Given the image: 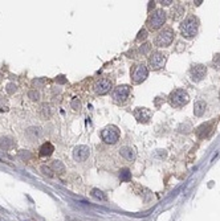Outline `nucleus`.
Segmentation results:
<instances>
[{
    "mask_svg": "<svg viewBox=\"0 0 220 221\" xmlns=\"http://www.w3.org/2000/svg\"><path fill=\"white\" fill-rule=\"evenodd\" d=\"M198 29H199V20L195 16H188L187 19L180 24V33L186 39L195 37L198 33Z\"/></svg>",
    "mask_w": 220,
    "mask_h": 221,
    "instance_id": "1",
    "label": "nucleus"
},
{
    "mask_svg": "<svg viewBox=\"0 0 220 221\" xmlns=\"http://www.w3.org/2000/svg\"><path fill=\"white\" fill-rule=\"evenodd\" d=\"M166 17H167L166 12L163 10H157L147 17L146 25H147V28L150 30H158L159 28L163 27L164 23H166Z\"/></svg>",
    "mask_w": 220,
    "mask_h": 221,
    "instance_id": "2",
    "label": "nucleus"
},
{
    "mask_svg": "<svg viewBox=\"0 0 220 221\" xmlns=\"http://www.w3.org/2000/svg\"><path fill=\"white\" fill-rule=\"evenodd\" d=\"M188 101H190V97H188L187 91H184L183 89H175L169 96V102L172 107H183L184 105H187Z\"/></svg>",
    "mask_w": 220,
    "mask_h": 221,
    "instance_id": "3",
    "label": "nucleus"
},
{
    "mask_svg": "<svg viewBox=\"0 0 220 221\" xmlns=\"http://www.w3.org/2000/svg\"><path fill=\"white\" fill-rule=\"evenodd\" d=\"M120 130H118L117 126H106L102 131H101V138L105 143L108 144H115L120 140Z\"/></svg>",
    "mask_w": 220,
    "mask_h": 221,
    "instance_id": "4",
    "label": "nucleus"
},
{
    "mask_svg": "<svg viewBox=\"0 0 220 221\" xmlns=\"http://www.w3.org/2000/svg\"><path fill=\"white\" fill-rule=\"evenodd\" d=\"M174 36H175V33H174V30L171 28H164L163 30H161L159 33L157 35V37H155L154 42L157 47H169L171 45V42H172L174 40Z\"/></svg>",
    "mask_w": 220,
    "mask_h": 221,
    "instance_id": "5",
    "label": "nucleus"
},
{
    "mask_svg": "<svg viewBox=\"0 0 220 221\" xmlns=\"http://www.w3.org/2000/svg\"><path fill=\"white\" fill-rule=\"evenodd\" d=\"M149 76V69L146 67L145 64H138L134 66L133 72H131V79L134 84H142Z\"/></svg>",
    "mask_w": 220,
    "mask_h": 221,
    "instance_id": "6",
    "label": "nucleus"
},
{
    "mask_svg": "<svg viewBox=\"0 0 220 221\" xmlns=\"http://www.w3.org/2000/svg\"><path fill=\"white\" fill-rule=\"evenodd\" d=\"M167 57L164 53H161V52H154L150 57H149V66L152 70H158L162 69L164 65H166Z\"/></svg>",
    "mask_w": 220,
    "mask_h": 221,
    "instance_id": "7",
    "label": "nucleus"
},
{
    "mask_svg": "<svg viewBox=\"0 0 220 221\" xmlns=\"http://www.w3.org/2000/svg\"><path fill=\"white\" fill-rule=\"evenodd\" d=\"M111 89V81L109 78H100L98 81H96V84L93 85V90L100 96L109 93Z\"/></svg>",
    "mask_w": 220,
    "mask_h": 221,
    "instance_id": "8",
    "label": "nucleus"
},
{
    "mask_svg": "<svg viewBox=\"0 0 220 221\" xmlns=\"http://www.w3.org/2000/svg\"><path fill=\"white\" fill-rule=\"evenodd\" d=\"M130 94V88L127 85H120L113 90V99L115 102H123Z\"/></svg>",
    "mask_w": 220,
    "mask_h": 221,
    "instance_id": "9",
    "label": "nucleus"
},
{
    "mask_svg": "<svg viewBox=\"0 0 220 221\" xmlns=\"http://www.w3.org/2000/svg\"><path fill=\"white\" fill-rule=\"evenodd\" d=\"M89 154H90V148L88 146H76L74 150H73V158H74L76 162H84L89 158Z\"/></svg>",
    "mask_w": 220,
    "mask_h": 221,
    "instance_id": "10",
    "label": "nucleus"
},
{
    "mask_svg": "<svg viewBox=\"0 0 220 221\" xmlns=\"http://www.w3.org/2000/svg\"><path fill=\"white\" fill-rule=\"evenodd\" d=\"M206 73H207V69L204 65H200V64H198V65H194L191 67L190 70V74H191V79L194 82H199L201 81L204 77H206Z\"/></svg>",
    "mask_w": 220,
    "mask_h": 221,
    "instance_id": "11",
    "label": "nucleus"
},
{
    "mask_svg": "<svg viewBox=\"0 0 220 221\" xmlns=\"http://www.w3.org/2000/svg\"><path fill=\"white\" fill-rule=\"evenodd\" d=\"M151 115H152L151 110L146 109V107H138V109L134 110V116L140 123H147L151 119Z\"/></svg>",
    "mask_w": 220,
    "mask_h": 221,
    "instance_id": "12",
    "label": "nucleus"
},
{
    "mask_svg": "<svg viewBox=\"0 0 220 221\" xmlns=\"http://www.w3.org/2000/svg\"><path fill=\"white\" fill-rule=\"evenodd\" d=\"M120 154L123 159H126L127 162H134L137 159V151L134 147L131 146H123L120 148Z\"/></svg>",
    "mask_w": 220,
    "mask_h": 221,
    "instance_id": "13",
    "label": "nucleus"
},
{
    "mask_svg": "<svg viewBox=\"0 0 220 221\" xmlns=\"http://www.w3.org/2000/svg\"><path fill=\"white\" fill-rule=\"evenodd\" d=\"M184 12H186V10H184V7H183V5H180V4L174 5V7L171 8L170 17L174 21H178V20H180L183 16H184Z\"/></svg>",
    "mask_w": 220,
    "mask_h": 221,
    "instance_id": "14",
    "label": "nucleus"
},
{
    "mask_svg": "<svg viewBox=\"0 0 220 221\" xmlns=\"http://www.w3.org/2000/svg\"><path fill=\"white\" fill-rule=\"evenodd\" d=\"M211 130H212V123H204V125L199 126V127L195 130V133H196L198 136L203 139V138L208 136L210 133H211Z\"/></svg>",
    "mask_w": 220,
    "mask_h": 221,
    "instance_id": "15",
    "label": "nucleus"
},
{
    "mask_svg": "<svg viewBox=\"0 0 220 221\" xmlns=\"http://www.w3.org/2000/svg\"><path fill=\"white\" fill-rule=\"evenodd\" d=\"M53 151H54L53 144L49 143V142H47V143L41 144L40 150H39V154H40L41 158H48V156H51L52 154H53Z\"/></svg>",
    "mask_w": 220,
    "mask_h": 221,
    "instance_id": "16",
    "label": "nucleus"
},
{
    "mask_svg": "<svg viewBox=\"0 0 220 221\" xmlns=\"http://www.w3.org/2000/svg\"><path fill=\"white\" fill-rule=\"evenodd\" d=\"M206 109H207V103L204 101H198L194 105V114L196 116H201L206 113Z\"/></svg>",
    "mask_w": 220,
    "mask_h": 221,
    "instance_id": "17",
    "label": "nucleus"
},
{
    "mask_svg": "<svg viewBox=\"0 0 220 221\" xmlns=\"http://www.w3.org/2000/svg\"><path fill=\"white\" fill-rule=\"evenodd\" d=\"M52 170H53L54 172L64 174V172H65V165L61 163L60 160H53V162H52Z\"/></svg>",
    "mask_w": 220,
    "mask_h": 221,
    "instance_id": "18",
    "label": "nucleus"
},
{
    "mask_svg": "<svg viewBox=\"0 0 220 221\" xmlns=\"http://www.w3.org/2000/svg\"><path fill=\"white\" fill-rule=\"evenodd\" d=\"M120 179H121V182H130L131 172H130L129 168H122L120 171Z\"/></svg>",
    "mask_w": 220,
    "mask_h": 221,
    "instance_id": "19",
    "label": "nucleus"
},
{
    "mask_svg": "<svg viewBox=\"0 0 220 221\" xmlns=\"http://www.w3.org/2000/svg\"><path fill=\"white\" fill-rule=\"evenodd\" d=\"M12 146H13V140L10 139V138H3V139L0 140V147H1V148L10 150Z\"/></svg>",
    "mask_w": 220,
    "mask_h": 221,
    "instance_id": "20",
    "label": "nucleus"
},
{
    "mask_svg": "<svg viewBox=\"0 0 220 221\" xmlns=\"http://www.w3.org/2000/svg\"><path fill=\"white\" fill-rule=\"evenodd\" d=\"M91 196H93L94 199H97V200H106V195L103 193L102 191H100V189H97V188H94V189H91Z\"/></svg>",
    "mask_w": 220,
    "mask_h": 221,
    "instance_id": "21",
    "label": "nucleus"
},
{
    "mask_svg": "<svg viewBox=\"0 0 220 221\" xmlns=\"http://www.w3.org/2000/svg\"><path fill=\"white\" fill-rule=\"evenodd\" d=\"M41 113H42V115H44L45 118H49V116L52 115V107H51V105H48V103L41 105Z\"/></svg>",
    "mask_w": 220,
    "mask_h": 221,
    "instance_id": "22",
    "label": "nucleus"
},
{
    "mask_svg": "<svg viewBox=\"0 0 220 221\" xmlns=\"http://www.w3.org/2000/svg\"><path fill=\"white\" fill-rule=\"evenodd\" d=\"M28 98H30L32 101H39L40 99V93L37 90H29L28 91Z\"/></svg>",
    "mask_w": 220,
    "mask_h": 221,
    "instance_id": "23",
    "label": "nucleus"
},
{
    "mask_svg": "<svg viewBox=\"0 0 220 221\" xmlns=\"http://www.w3.org/2000/svg\"><path fill=\"white\" fill-rule=\"evenodd\" d=\"M45 82H47V79H45V78H36V79H33V81H32V85L35 88H41V86H44V85H45Z\"/></svg>",
    "mask_w": 220,
    "mask_h": 221,
    "instance_id": "24",
    "label": "nucleus"
},
{
    "mask_svg": "<svg viewBox=\"0 0 220 221\" xmlns=\"http://www.w3.org/2000/svg\"><path fill=\"white\" fill-rule=\"evenodd\" d=\"M41 172L48 177H52L53 176V171H52L51 167H47V165H41Z\"/></svg>",
    "mask_w": 220,
    "mask_h": 221,
    "instance_id": "25",
    "label": "nucleus"
},
{
    "mask_svg": "<svg viewBox=\"0 0 220 221\" xmlns=\"http://www.w3.org/2000/svg\"><path fill=\"white\" fill-rule=\"evenodd\" d=\"M5 90H7V93L8 94H13L15 91L17 90V86L15 84H8L7 85V88H5Z\"/></svg>",
    "mask_w": 220,
    "mask_h": 221,
    "instance_id": "26",
    "label": "nucleus"
},
{
    "mask_svg": "<svg viewBox=\"0 0 220 221\" xmlns=\"http://www.w3.org/2000/svg\"><path fill=\"white\" fill-rule=\"evenodd\" d=\"M72 109L73 110H80L81 109V102L77 98H73L72 99Z\"/></svg>",
    "mask_w": 220,
    "mask_h": 221,
    "instance_id": "27",
    "label": "nucleus"
},
{
    "mask_svg": "<svg viewBox=\"0 0 220 221\" xmlns=\"http://www.w3.org/2000/svg\"><path fill=\"white\" fill-rule=\"evenodd\" d=\"M147 37V32H146V29H140L138 36H137V41H140V40H146Z\"/></svg>",
    "mask_w": 220,
    "mask_h": 221,
    "instance_id": "28",
    "label": "nucleus"
},
{
    "mask_svg": "<svg viewBox=\"0 0 220 221\" xmlns=\"http://www.w3.org/2000/svg\"><path fill=\"white\" fill-rule=\"evenodd\" d=\"M213 65H215V67L220 69V53L215 54V57H213Z\"/></svg>",
    "mask_w": 220,
    "mask_h": 221,
    "instance_id": "29",
    "label": "nucleus"
},
{
    "mask_svg": "<svg viewBox=\"0 0 220 221\" xmlns=\"http://www.w3.org/2000/svg\"><path fill=\"white\" fill-rule=\"evenodd\" d=\"M20 158L21 159H30V156H32V155H30V152H28V151H24V150H23V151H20Z\"/></svg>",
    "mask_w": 220,
    "mask_h": 221,
    "instance_id": "30",
    "label": "nucleus"
},
{
    "mask_svg": "<svg viewBox=\"0 0 220 221\" xmlns=\"http://www.w3.org/2000/svg\"><path fill=\"white\" fill-rule=\"evenodd\" d=\"M56 82H57V84L64 85V84H66V78L64 77V76H59V77L56 78Z\"/></svg>",
    "mask_w": 220,
    "mask_h": 221,
    "instance_id": "31",
    "label": "nucleus"
},
{
    "mask_svg": "<svg viewBox=\"0 0 220 221\" xmlns=\"http://www.w3.org/2000/svg\"><path fill=\"white\" fill-rule=\"evenodd\" d=\"M161 3H162V5H170L171 3H174V1L172 0H162Z\"/></svg>",
    "mask_w": 220,
    "mask_h": 221,
    "instance_id": "32",
    "label": "nucleus"
},
{
    "mask_svg": "<svg viewBox=\"0 0 220 221\" xmlns=\"http://www.w3.org/2000/svg\"><path fill=\"white\" fill-rule=\"evenodd\" d=\"M154 5H155V1H150V4H149V10L154 8Z\"/></svg>",
    "mask_w": 220,
    "mask_h": 221,
    "instance_id": "33",
    "label": "nucleus"
}]
</instances>
